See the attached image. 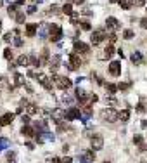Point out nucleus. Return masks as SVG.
I'll return each instance as SVG.
<instances>
[{
  "label": "nucleus",
  "instance_id": "obj_40",
  "mask_svg": "<svg viewBox=\"0 0 147 163\" xmlns=\"http://www.w3.org/2000/svg\"><path fill=\"white\" fill-rule=\"evenodd\" d=\"M47 14H49V16H52V14H59V7L57 5H50V9H49Z\"/></svg>",
  "mask_w": 147,
  "mask_h": 163
},
{
  "label": "nucleus",
  "instance_id": "obj_52",
  "mask_svg": "<svg viewBox=\"0 0 147 163\" xmlns=\"http://www.w3.org/2000/svg\"><path fill=\"white\" fill-rule=\"evenodd\" d=\"M147 151V146H144V144H140V153H146Z\"/></svg>",
  "mask_w": 147,
  "mask_h": 163
},
{
  "label": "nucleus",
  "instance_id": "obj_30",
  "mask_svg": "<svg viewBox=\"0 0 147 163\" xmlns=\"http://www.w3.org/2000/svg\"><path fill=\"white\" fill-rule=\"evenodd\" d=\"M14 19H16V23H18V24H23V23H24V19H26V14L19 10V12L16 14V18H14Z\"/></svg>",
  "mask_w": 147,
  "mask_h": 163
},
{
  "label": "nucleus",
  "instance_id": "obj_17",
  "mask_svg": "<svg viewBox=\"0 0 147 163\" xmlns=\"http://www.w3.org/2000/svg\"><path fill=\"white\" fill-rule=\"evenodd\" d=\"M12 87H10L9 80L5 78V76H0V90H10Z\"/></svg>",
  "mask_w": 147,
  "mask_h": 163
},
{
  "label": "nucleus",
  "instance_id": "obj_32",
  "mask_svg": "<svg viewBox=\"0 0 147 163\" xmlns=\"http://www.w3.org/2000/svg\"><path fill=\"white\" fill-rule=\"evenodd\" d=\"M40 37H47V33H49V24H40Z\"/></svg>",
  "mask_w": 147,
  "mask_h": 163
},
{
  "label": "nucleus",
  "instance_id": "obj_50",
  "mask_svg": "<svg viewBox=\"0 0 147 163\" xmlns=\"http://www.w3.org/2000/svg\"><path fill=\"white\" fill-rule=\"evenodd\" d=\"M35 12H37V7H35V5H29L28 7V14H35Z\"/></svg>",
  "mask_w": 147,
  "mask_h": 163
},
{
  "label": "nucleus",
  "instance_id": "obj_1",
  "mask_svg": "<svg viewBox=\"0 0 147 163\" xmlns=\"http://www.w3.org/2000/svg\"><path fill=\"white\" fill-rule=\"evenodd\" d=\"M62 38V28L59 24H49V40L59 42Z\"/></svg>",
  "mask_w": 147,
  "mask_h": 163
},
{
  "label": "nucleus",
  "instance_id": "obj_33",
  "mask_svg": "<svg viewBox=\"0 0 147 163\" xmlns=\"http://www.w3.org/2000/svg\"><path fill=\"white\" fill-rule=\"evenodd\" d=\"M90 115H92V108H90V106H83V108H81V116L88 118Z\"/></svg>",
  "mask_w": 147,
  "mask_h": 163
},
{
  "label": "nucleus",
  "instance_id": "obj_34",
  "mask_svg": "<svg viewBox=\"0 0 147 163\" xmlns=\"http://www.w3.org/2000/svg\"><path fill=\"white\" fill-rule=\"evenodd\" d=\"M104 54H106V57L114 56V47H113V45H108V47H106V51H104Z\"/></svg>",
  "mask_w": 147,
  "mask_h": 163
},
{
  "label": "nucleus",
  "instance_id": "obj_43",
  "mask_svg": "<svg viewBox=\"0 0 147 163\" xmlns=\"http://www.w3.org/2000/svg\"><path fill=\"white\" fill-rule=\"evenodd\" d=\"M21 122L24 123V125H29V115H23L21 116Z\"/></svg>",
  "mask_w": 147,
  "mask_h": 163
},
{
  "label": "nucleus",
  "instance_id": "obj_5",
  "mask_svg": "<svg viewBox=\"0 0 147 163\" xmlns=\"http://www.w3.org/2000/svg\"><path fill=\"white\" fill-rule=\"evenodd\" d=\"M104 38H106V30H104V28H99V30H95L92 35H90V40H92L94 45H99Z\"/></svg>",
  "mask_w": 147,
  "mask_h": 163
},
{
  "label": "nucleus",
  "instance_id": "obj_44",
  "mask_svg": "<svg viewBox=\"0 0 147 163\" xmlns=\"http://www.w3.org/2000/svg\"><path fill=\"white\" fill-rule=\"evenodd\" d=\"M132 2H133V5H135V7H142V5L146 4V0H132Z\"/></svg>",
  "mask_w": 147,
  "mask_h": 163
},
{
  "label": "nucleus",
  "instance_id": "obj_7",
  "mask_svg": "<svg viewBox=\"0 0 147 163\" xmlns=\"http://www.w3.org/2000/svg\"><path fill=\"white\" fill-rule=\"evenodd\" d=\"M109 75H111V76H119V75H121V62L119 61L109 62Z\"/></svg>",
  "mask_w": 147,
  "mask_h": 163
},
{
  "label": "nucleus",
  "instance_id": "obj_16",
  "mask_svg": "<svg viewBox=\"0 0 147 163\" xmlns=\"http://www.w3.org/2000/svg\"><path fill=\"white\" fill-rule=\"evenodd\" d=\"M132 62L133 64H142V61H144V57H142V52H138V51H135L133 54H132Z\"/></svg>",
  "mask_w": 147,
  "mask_h": 163
},
{
  "label": "nucleus",
  "instance_id": "obj_27",
  "mask_svg": "<svg viewBox=\"0 0 147 163\" xmlns=\"http://www.w3.org/2000/svg\"><path fill=\"white\" fill-rule=\"evenodd\" d=\"M59 61H61V57L59 56H54L52 59H50V70H57V66H59Z\"/></svg>",
  "mask_w": 147,
  "mask_h": 163
},
{
  "label": "nucleus",
  "instance_id": "obj_48",
  "mask_svg": "<svg viewBox=\"0 0 147 163\" xmlns=\"http://www.w3.org/2000/svg\"><path fill=\"white\" fill-rule=\"evenodd\" d=\"M109 42H111V43H114V42H116V35H114L113 31L109 33Z\"/></svg>",
  "mask_w": 147,
  "mask_h": 163
},
{
  "label": "nucleus",
  "instance_id": "obj_53",
  "mask_svg": "<svg viewBox=\"0 0 147 163\" xmlns=\"http://www.w3.org/2000/svg\"><path fill=\"white\" fill-rule=\"evenodd\" d=\"M140 127H142V128H147V122H146V120H144V122H140Z\"/></svg>",
  "mask_w": 147,
  "mask_h": 163
},
{
  "label": "nucleus",
  "instance_id": "obj_12",
  "mask_svg": "<svg viewBox=\"0 0 147 163\" xmlns=\"http://www.w3.org/2000/svg\"><path fill=\"white\" fill-rule=\"evenodd\" d=\"M75 52H80V54H88L90 52V47H88L87 43H83V42H75Z\"/></svg>",
  "mask_w": 147,
  "mask_h": 163
},
{
  "label": "nucleus",
  "instance_id": "obj_22",
  "mask_svg": "<svg viewBox=\"0 0 147 163\" xmlns=\"http://www.w3.org/2000/svg\"><path fill=\"white\" fill-rule=\"evenodd\" d=\"M18 7H19L18 4H12V5H9V9H7V14H9L10 18H16V14L19 12V10H18Z\"/></svg>",
  "mask_w": 147,
  "mask_h": 163
},
{
  "label": "nucleus",
  "instance_id": "obj_2",
  "mask_svg": "<svg viewBox=\"0 0 147 163\" xmlns=\"http://www.w3.org/2000/svg\"><path fill=\"white\" fill-rule=\"evenodd\" d=\"M118 115H119V113H116V109H113V108H106V109H102V113H100V118H102L104 122L113 123V122H116V120H119Z\"/></svg>",
  "mask_w": 147,
  "mask_h": 163
},
{
  "label": "nucleus",
  "instance_id": "obj_45",
  "mask_svg": "<svg viewBox=\"0 0 147 163\" xmlns=\"http://www.w3.org/2000/svg\"><path fill=\"white\" fill-rule=\"evenodd\" d=\"M42 59H43V61H47V59H49V51H47V49H43V51H42Z\"/></svg>",
  "mask_w": 147,
  "mask_h": 163
},
{
  "label": "nucleus",
  "instance_id": "obj_3",
  "mask_svg": "<svg viewBox=\"0 0 147 163\" xmlns=\"http://www.w3.org/2000/svg\"><path fill=\"white\" fill-rule=\"evenodd\" d=\"M54 80H56V87L61 89V90H68L69 87L73 85V82L69 80L68 76H59V75H54Z\"/></svg>",
  "mask_w": 147,
  "mask_h": 163
},
{
  "label": "nucleus",
  "instance_id": "obj_26",
  "mask_svg": "<svg viewBox=\"0 0 147 163\" xmlns=\"http://www.w3.org/2000/svg\"><path fill=\"white\" fill-rule=\"evenodd\" d=\"M119 5H121V9L128 10V9L133 7V2H132V0H119Z\"/></svg>",
  "mask_w": 147,
  "mask_h": 163
},
{
  "label": "nucleus",
  "instance_id": "obj_35",
  "mask_svg": "<svg viewBox=\"0 0 147 163\" xmlns=\"http://www.w3.org/2000/svg\"><path fill=\"white\" fill-rule=\"evenodd\" d=\"M80 21V12H73L71 14V24H78Z\"/></svg>",
  "mask_w": 147,
  "mask_h": 163
},
{
  "label": "nucleus",
  "instance_id": "obj_20",
  "mask_svg": "<svg viewBox=\"0 0 147 163\" xmlns=\"http://www.w3.org/2000/svg\"><path fill=\"white\" fill-rule=\"evenodd\" d=\"M14 85H16V87L24 85V75H21V73H14Z\"/></svg>",
  "mask_w": 147,
  "mask_h": 163
},
{
  "label": "nucleus",
  "instance_id": "obj_38",
  "mask_svg": "<svg viewBox=\"0 0 147 163\" xmlns=\"http://www.w3.org/2000/svg\"><path fill=\"white\" fill-rule=\"evenodd\" d=\"M108 90H109V94L114 95V92L118 90V85H114V83H108Z\"/></svg>",
  "mask_w": 147,
  "mask_h": 163
},
{
  "label": "nucleus",
  "instance_id": "obj_18",
  "mask_svg": "<svg viewBox=\"0 0 147 163\" xmlns=\"http://www.w3.org/2000/svg\"><path fill=\"white\" fill-rule=\"evenodd\" d=\"M40 64H42V61H40L38 57H37L35 54H29V66H33V68H40Z\"/></svg>",
  "mask_w": 147,
  "mask_h": 163
},
{
  "label": "nucleus",
  "instance_id": "obj_14",
  "mask_svg": "<svg viewBox=\"0 0 147 163\" xmlns=\"http://www.w3.org/2000/svg\"><path fill=\"white\" fill-rule=\"evenodd\" d=\"M21 134L26 135V137H37V130H35V127H31V125H23Z\"/></svg>",
  "mask_w": 147,
  "mask_h": 163
},
{
  "label": "nucleus",
  "instance_id": "obj_55",
  "mask_svg": "<svg viewBox=\"0 0 147 163\" xmlns=\"http://www.w3.org/2000/svg\"><path fill=\"white\" fill-rule=\"evenodd\" d=\"M71 2H73V4H78V5L80 4H83V0H71Z\"/></svg>",
  "mask_w": 147,
  "mask_h": 163
},
{
  "label": "nucleus",
  "instance_id": "obj_42",
  "mask_svg": "<svg viewBox=\"0 0 147 163\" xmlns=\"http://www.w3.org/2000/svg\"><path fill=\"white\" fill-rule=\"evenodd\" d=\"M130 89V83H119L118 85V90H128Z\"/></svg>",
  "mask_w": 147,
  "mask_h": 163
},
{
  "label": "nucleus",
  "instance_id": "obj_49",
  "mask_svg": "<svg viewBox=\"0 0 147 163\" xmlns=\"http://www.w3.org/2000/svg\"><path fill=\"white\" fill-rule=\"evenodd\" d=\"M97 101H99L97 94H90V102H97Z\"/></svg>",
  "mask_w": 147,
  "mask_h": 163
},
{
  "label": "nucleus",
  "instance_id": "obj_25",
  "mask_svg": "<svg viewBox=\"0 0 147 163\" xmlns=\"http://www.w3.org/2000/svg\"><path fill=\"white\" fill-rule=\"evenodd\" d=\"M133 37H135V31L133 30H130V28L123 30V38H125V40H132Z\"/></svg>",
  "mask_w": 147,
  "mask_h": 163
},
{
  "label": "nucleus",
  "instance_id": "obj_21",
  "mask_svg": "<svg viewBox=\"0 0 147 163\" xmlns=\"http://www.w3.org/2000/svg\"><path fill=\"white\" fill-rule=\"evenodd\" d=\"M28 64H29V56L23 54V56L18 57V66H28Z\"/></svg>",
  "mask_w": 147,
  "mask_h": 163
},
{
  "label": "nucleus",
  "instance_id": "obj_31",
  "mask_svg": "<svg viewBox=\"0 0 147 163\" xmlns=\"http://www.w3.org/2000/svg\"><path fill=\"white\" fill-rule=\"evenodd\" d=\"M62 12H64L66 16H71V14H73V5H71V4H64V5H62Z\"/></svg>",
  "mask_w": 147,
  "mask_h": 163
},
{
  "label": "nucleus",
  "instance_id": "obj_58",
  "mask_svg": "<svg viewBox=\"0 0 147 163\" xmlns=\"http://www.w3.org/2000/svg\"><path fill=\"white\" fill-rule=\"evenodd\" d=\"M102 163H111V162H108V160H106V162H102Z\"/></svg>",
  "mask_w": 147,
  "mask_h": 163
},
{
  "label": "nucleus",
  "instance_id": "obj_47",
  "mask_svg": "<svg viewBox=\"0 0 147 163\" xmlns=\"http://www.w3.org/2000/svg\"><path fill=\"white\" fill-rule=\"evenodd\" d=\"M14 45H18V47H21V45H23V40H21L19 37H16V38H14Z\"/></svg>",
  "mask_w": 147,
  "mask_h": 163
},
{
  "label": "nucleus",
  "instance_id": "obj_28",
  "mask_svg": "<svg viewBox=\"0 0 147 163\" xmlns=\"http://www.w3.org/2000/svg\"><path fill=\"white\" fill-rule=\"evenodd\" d=\"M135 111H137V113H140V115H142V113H146V111H147V104H146V101H144V99H142V102H140V104H137V108H135Z\"/></svg>",
  "mask_w": 147,
  "mask_h": 163
},
{
  "label": "nucleus",
  "instance_id": "obj_4",
  "mask_svg": "<svg viewBox=\"0 0 147 163\" xmlns=\"http://www.w3.org/2000/svg\"><path fill=\"white\" fill-rule=\"evenodd\" d=\"M90 146H92V149H94V151L102 149V148H104V137H102V135H99V134L92 135V137H90Z\"/></svg>",
  "mask_w": 147,
  "mask_h": 163
},
{
  "label": "nucleus",
  "instance_id": "obj_57",
  "mask_svg": "<svg viewBox=\"0 0 147 163\" xmlns=\"http://www.w3.org/2000/svg\"><path fill=\"white\" fill-rule=\"evenodd\" d=\"M0 31H2V21H0Z\"/></svg>",
  "mask_w": 147,
  "mask_h": 163
},
{
  "label": "nucleus",
  "instance_id": "obj_36",
  "mask_svg": "<svg viewBox=\"0 0 147 163\" xmlns=\"http://www.w3.org/2000/svg\"><path fill=\"white\" fill-rule=\"evenodd\" d=\"M133 142H135V144H138V146H140V144L144 142V137H142L140 134H135V135H133Z\"/></svg>",
  "mask_w": 147,
  "mask_h": 163
},
{
  "label": "nucleus",
  "instance_id": "obj_59",
  "mask_svg": "<svg viewBox=\"0 0 147 163\" xmlns=\"http://www.w3.org/2000/svg\"><path fill=\"white\" fill-rule=\"evenodd\" d=\"M9 163H14V162H9Z\"/></svg>",
  "mask_w": 147,
  "mask_h": 163
},
{
  "label": "nucleus",
  "instance_id": "obj_23",
  "mask_svg": "<svg viewBox=\"0 0 147 163\" xmlns=\"http://www.w3.org/2000/svg\"><path fill=\"white\" fill-rule=\"evenodd\" d=\"M37 113H38V108H37V104H28V106H26V115L33 116V115H37Z\"/></svg>",
  "mask_w": 147,
  "mask_h": 163
},
{
  "label": "nucleus",
  "instance_id": "obj_15",
  "mask_svg": "<svg viewBox=\"0 0 147 163\" xmlns=\"http://www.w3.org/2000/svg\"><path fill=\"white\" fill-rule=\"evenodd\" d=\"M106 26H108L109 31H114V30H118L121 24H119V21H118L116 18H108V19H106Z\"/></svg>",
  "mask_w": 147,
  "mask_h": 163
},
{
  "label": "nucleus",
  "instance_id": "obj_41",
  "mask_svg": "<svg viewBox=\"0 0 147 163\" xmlns=\"http://www.w3.org/2000/svg\"><path fill=\"white\" fill-rule=\"evenodd\" d=\"M80 26H81V30H85V31H88L90 28H92V24H90L88 21H81V24H80Z\"/></svg>",
  "mask_w": 147,
  "mask_h": 163
},
{
  "label": "nucleus",
  "instance_id": "obj_54",
  "mask_svg": "<svg viewBox=\"0 0 147 163\" xmlns=\"http://www.w3.org/2000/svg\"><path fill=\"white\" fill-rule=\"evenodd\" d=\"M118 56H119V57H121V59H123V57H125V54H123V51H121V49H119V51H118Z\"/></svg>",
  "mask_w": 147,
  "mask_h": 163
},
{
  "label": "nucleus",
  "instance_id": "obj_11",
  "mask_svg": "<svg viewBox=\"0 0 147 163\" xmlns=\"http://www.w3.org/2000/svg\"><path fill=\"white\" fill-rule=\"evenodd\" d=\"M12 120H14V115H12V113H4V115L0 116V127H7V125H10Z\"/></svg>",
  "mask_w": 147,
  "mask_h": 163
},
{
  "label": "nucleus",
  "instance_id": "obj_39",
  "mask_svg": "<svg viewBox=\"0 0 147 163\" xmlns=\"http://www.w3.org/2000/svg\"><path fill=\"white\" fill-rule=\"evenodd\" d=\"M12 56H14V54H12V51H10L9 47H7V49H5V51H4V57H5V59H12Z\"/></svg>",
  "mask_w": 147,
  "mask_h": 163
},
{
  "label": "nucleus",
  "instance_id": "obj_8",
  "mask_svg": "<svg viewBox=\"0 0 147 163\" xmlns=\"http://www.w3.org/2000/svg\"><path fill=\"white\" fill-rule=\"evenodd\" d=\"M37 80L40 82V85H42L43 89H47V90H52V83H50V78L47 76V75H43V73H38Z\"/></svg>",
  "mask_w": 147,
  "mask_h": 163
},
{
  "label": "nucleus",
  "instance_id": "obj_19",
  "mask_svg": "<svg viewBox=\"0 0 147 163\" xmlns=\"http://www.w3.org/2000/svg\"><path fill=\"white\" fill-rule=\"evenodd\" d=\"M26 35L28 37H35L37 35V24H33V23L26 24Z\"/></svg>",
  "mask_w": 147,
  "mask_h": 163
},
{
  "label": "nucleus",
  "instance_id": "obj_9",
  "mask_svg": "<svg viewBox=\"0 0 147 163\" xmlns=\"http://www.w3.org/2000/svg\"><path fill=\"white\" fill-rule=\"evenodd\" d=\"M80 116H81V109H78V108H69L66 111V120H69V122L78 120Z\"/></svg>",
  "mask_w": 147,
  "mask_h": 163
},
{
  "label": "nucleus",
  "instance_id": "obj_37",
  "mask_svg": "<svg viewBox=\"0 0 147 163\" xmlns=\"http://www.w3.org/2000/svg\"><path fill=\"white\" fill-rule=\"evenodd\" d=\"M12 40H14V33H5V35H4V42L10 43Z\"/></svg>",
  "mask_w": 147,
  "mask_h": 163
},
{
  "label": "nucleus",
  "instance_id": "obj_6",
  "mask_svg": "<svg viewBox=\"0 0 147 163\" xmlns=\"http://www.w3.org/2000/svg\"><path fill=\"white\" fill-rule=\"evenodd\" d=\"M50 116H52V120L59 125V123H62L64 120H66V111H64V109H61V108H56V109H52Z\"/></svg>",
  "mask_w": 147,
  "mask_h": 163
},
{
  "label": "nucleus",
  "instance_id": "obj_51",
  "mask_svg": "<svg viewBox=\"0 0 147 163\" xmlns=\"http://www.w3.org/2000/svg\"><path fill=\"white\" fill-rule=\"evenodd\" d=\"M71 162H73V160H71L69 156H66V158H62V163H71Z\"/></svg>",
  "mask_w": 147,
  "mask_h": 163
},
{
  "label": "nucleus",
  "instance_id": "obj_13",
  "mask_svg": "<svg viewBox=\"0 0 147 163\" xmlns=\"http://www.w3.org/2000/svg\"><path fill=\"white\" fill-rule=\"evenodd\" d=\"M95 160V153H94V149H87L85 153L81 154V162L83 163H94Z\"/></svg>",
  "mask_w": 147,
  "mask_h": 163
},
{
  "label": "nucleus",
  "instance_id": "obj_56",
  "mask_svg": "<svg viewBox=\"0 0 147 163\" xmlns=\"http://www.w3.org/2000/svg\"><path fill=\"white\" fill-rule=\"evenodd\" d=\"M109 2H111V4H116V2H119V0H109Z\"/></svg>",
  "mask_w": 147,
  "mask_h": 163
},
{
  "label": "nucleus",
  "instance_id": "obj_46",
  "mask_svg": "<svg viewBox=\"0 0 147 163\" xmlns=\"http://www.w3.org/2000/svg\"><path fill=\"white\" fill-rule=\"evenodd\" d=\"M140 26H142L144 30H147V18H142V19H140Z\"/></svg>",
  "mask_w": 147,
  "mask_h": 163
},
{
  "label": "nucleus",
  "instance_id": "obj_24",
  "mask_svg": "<svg viewBox=\"0 0 147 163\" xmlns=\"http://www.w3.org/2000/svg\"><path fill=\"white\" fill-rule=\"evenodd\" d=\"M118 118H119L121 122H128V120H130V111H128V109H121V113L118 115Z\"/></svg>",
  "mask_w": 147,
  "mask_h": 163
},
{
  "label": "nucleus",
  "instance_id": "obj_29",
  "mask_svg": "<svg viewBox=\"0 0 147 163\" xmlns=\"http://www.w3.org/2000/svg\"><path fill=\"white\" fill-rule=\"evenodd\" d=\"M35 130H42V132H47V125H45V122H35Z\"/></svg>",
  "mask_w": 147,
  "mask_h": 163
},
{
  "label": "nucleus",
  "instance_id": "obj_10",
  "mask_svg": "<svg viewBox=\"0 0 147 163\" xmlns=\"http://www.w3.org/2000/svg\"><path fill=\"white\" fill-rule=\"evenodd\" d=\"M69 62H71V66H73L75 70L81 66V59H80L78 52H71V54H69Z\"/></svg>",
  "mask_w": 147,
  "mask_h": 163
}]
</instances>
